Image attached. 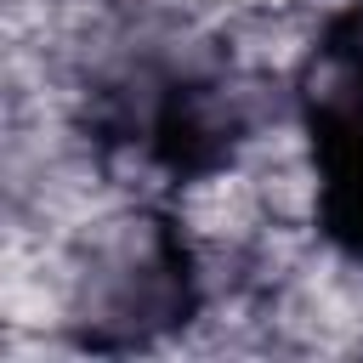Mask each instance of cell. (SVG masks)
I'll use <instances>...</instances> for the list:
<instances>
[{"instance_id":"obj_1","label":"cell","mask_w":363,"mask_h":363,"mask_svg":"<svg viewBox=\"0 0 363 363\" xmlns=\"http://www.w3.org/2000/svg\"><path fill=\"white\" fill-rule=\"evenodd\" d=\"M329 216L340 233L363 244V102L329 125Z\"/></svg>"}]
</instances>
